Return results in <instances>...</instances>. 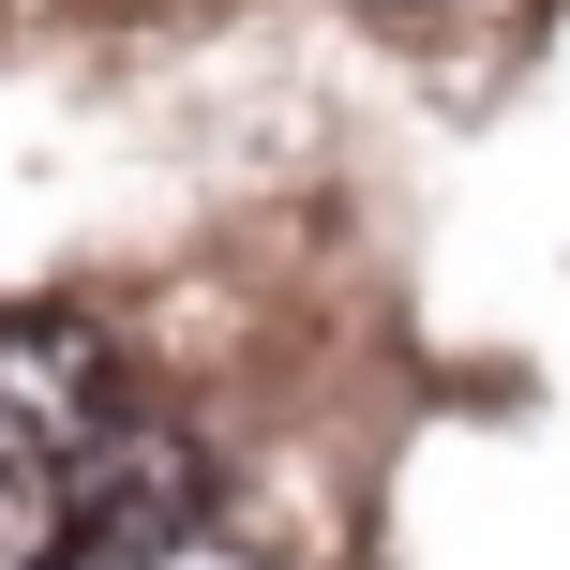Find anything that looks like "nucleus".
Instances as JSON below:
<instances>
[{"mask_svg": "<svg viewBox=\"0 0 570 570\" xmlns=\"http://www.w3.org/2000/svg\"><path fill=\"white\" fill-rule=\"evenodd\" d=\"M136 405H150L136 345H120L90 301H16L0 315V481L16 495H60Z\"/></svg>", "mask_w": 570, "mask_h": 570, "instance_id": "f257e3e1", "label": "nucleus"}, {"mask_svg": "<svg viewBox=\"0 0 570 570\" xmlns=\"http://www.w3.org/2000/svg\"><path fill=\"white\" fill-rule=\"evenodd\" d=\"M46 511H60V570H150V556L196 541V525H226V451L180 405H136Z\"/></svg>", "mask_w": 570, "mask_h": 570, "instance_id": "f03ea898", "label": "nucleus"}, {"mask_svg": "<svg viewBox=\"0 0 570 570\" xmlns=\"http://www.w3.org/2000/svg\"><path fill=\"white\" fill-rule=\"evenodd\" d=\"M150 570H271V556L240 541V525H196V541H180V556H150Z\"/></svg>", "mask_w": 570, "mask_h": 570, "instance_id": "7ed1b4c3", "label": "nucleus"}]
</instances>
